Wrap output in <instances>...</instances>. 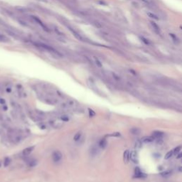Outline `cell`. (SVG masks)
<instances>
[{"instance_id":"cell-1","label":"cell","mask_w":182,"mask_h":182,"mask_svg":"<svg viewBox=\"0 0 182 182\" xmlns=\"http://www.w3.org/2000/svg\"><path fill=\"white\" fill-rule=\"evenodd\" d=\"M35 45H36V46H38V47L49 52V53L51 54L53 56H56L57 57H61V54L59 53V52H58L53 47H51V46H50L47 44H45V43H36Z\"/></svg>"},{"instance_id":"cell-2","label":"cell","mask_w":182,"mask_h":182,"mask_svg":"<svg viewBox=\"0 0 182 182\" xmlns=\"http://www.w3.org/2000/svg\"><path fill=\"white\" fill-rule=\"evenodd\" d=\"M67 27H68V29L70 30V31L73 34V35L77 40H78V41H83V42H86V41H87L86 39H85L81 34H79L76 30H75L73 28H72L71 27H70V26H67Z\"/></svg>"},{"instance_id":"cell-3","label":"cell","mask_w":182,"mask_h":182,"mask_svg":"<svg viewBox=\"0 0 182 182\" xmlns=\"http://www.w3.org/2000/svg\"><path fill=\"white\" fill-rule=\"evenodd\" d=\"M31 19H32V20L35 22V23H36L38 25H39L40 26V27L44 30V31H49L50 30L48 29V28L46 27V26L44 24V23L40 19H39L38 17H36V16H31Z\"/></svg>"},{"instance_id":"cell-4","label":"cell","mask_w":182,"mask_h":182,"mask_svg":"<svg viewBox=\"0 0 182 182\" xmlns=\"http://www.w3.org/2000/svg\"><path fill=\"white\" fill-rule=\"evenodd\" d=\"M149 23H150V26H151L152 30L154 31V32L156 34L159 35V36H162V31H161L160 27H159V26L157 23H156L154 21H150Z\"/></svg>"},{"instance_id":"cell-5","label":"cell","mask_w":182,"mask_h":182,"mask_svg":"<svg viewBox=\"0 0 182 182\" xmlns=\"http://www.w3.org/2000/svg\"><path fill=\"white\" fill-rule=\"evenodd\" d=\"M135 178H146L147 176L145 173L142 172L139 167H136V169H135Z\"/></svg>"},{"instance_id":"cell-6","label":"cell","mask_w":182,"mask_h":182,"mask_svg":"<svg viewBox=\"0 0 182 182\" xmlns=\"http://www.w3.org/2000/svg\"><path fill=\"white\" fill-rule=\"evenodd\" d=\"M52 159L54 162H58L62 159V154L59 151H55L52 154Z\"/></svg>"},{"instance_id":"cell-7","label":"cell","mask_w":182,"mask_h":182,"mask_svg":"<svg viewBox=\"0 0 182 182\" xmlns=\"http://www.w3.org/2000/svg\"><path fill=\"white\" fill-rule=\"evenodd\" d=\"M129 159L134 163H137L138 159H137V153L136 151H132L131 153H129Z\"/></svg>"},{"instance_id":"cell-8","label":"cell","mask_w":182,"mask_h":182,"mask_svg":"<svg viewBox=\"0 0 182 182\" xmlns=\"http://www.w3.org/2000/svg\"><path fill=\"white\" fill-rule=\"evenodd\" d=\"M169 36H170V39H171V41H172L174 44L178 45V44L180 43V39H178V37L176 34H173V33H170V34H169Z\"/></svg>"},{"instance_id":"cell-9","label":"cell","mask_w":182,"mask_h":182,"mask_svg":"<svg viewBox=\"0 0 182 182\" xmlns=\"http://www.w3.org/2000/svg\"><path fill=\"white\" fill-rule=\"evenodd\" d=\"M34 149V146H32V147H27V148H26V149H24L23 150L22 154L24 156V157H27V156H29V155L33 151Z\"/></svg>"},{"instance_id":"cell-10","label":"cell","mask_w":182,"mask_h":182,"mask_svg":"<svg viewBox=\"0 0 182 182\" xmlns=\"http://www.w3.org/2000/svg\"><path fill=\"white\" fill-rule=\"evenodd\" d=\"M146 14L148 16V17H149L150 19H152L154 20H157V21L159 20V17L157 14H156L155 13H154V12H149V11H147Z\"/></svg>"},{"instance_id":"cell-11","label":"cell","mask_w":182,"mask_h":182,"mask_svg":"<svg viewBox=\"0 0 182 182\" xmlns=\"http://www.w3.org/2000/svg\"><path fill=\"white\" fill-rule=\"evenodd\" d=\"M152 134H153L152 136H153L155 139H162V138L164 137V132H160V131H154V132H153Z\"/></svg>"},{"instance_id":"cell-12","label":"cell","mask_w":182,"mask_h":182,"mask_svg":"<svg viewBox=\"0 0 182 182\" xmlns=\"http://www.w3.org/2000/svg\"><path fill=\"white\" fill-rule=\"evenodd\" d=\"M155 139V138L153 137V136H149V137H143L141 141L142 143H150V142H154Z\"/></svg>"},{"instance_id":"cell-13","label":"cell","mask_w":182,"mask_h":182,"mask_svg":"<svg viewBox=\"0 0 182 182\" xmlns=\"http://www.w3.org/2000/svg\"><path fill=\"white\" fill-rule=\"evenodd\" d=\"M98 152H99V150L96 147H93L90 150V154L92 156V157H95L96 155L98 154Z\"/></svg>"},{"instance_id":"cell-14","label":"cell","mask_w":182,"mask_h":182,"mask_svg":"<svg viewBox=\"0 0 182 182\" xmlns=\"http://www.w3.org/2000/svg\"><path fill=\"white\" fill-rule=\"evenodd\" d=\"M123 160L125 163H128L129 160V151L126 150L123 154Z\"/></svg>"},{"instance_id":"cell-15","label":"cell","mask_w":182,"mask_h":182,"mask_svg":"<svg viewBox=\"0 0 182 182\" xmlns=\"http://www.w3.org/2000/svg\"><path fill=\"white\" fill-rule=\"evenodd\" d=\"M4 85V88L5 90V91L8 93H11L12 90V83H5V84H3Z\"/></svg>"},{"instance_id":"cell-16","label":"cell","mask_w":182,"mask_h":182,"mask_svg":"<svg viewBox=\"0 0 182 182\" xmlns=\"http://www.w3.org/2000/svg\"><path fill=\"white\" fill-rule=\"evenodd\" d=\"M130 132L134 135H138L141 133V129L138 127H133L130 129Z\"/></svg>"},{"instance_id":"cell-17","label":"cell","mask_w":182,"mask_h":182,"mask_svg":"<svg viewBox=\"0 0 182 182\" xmlns=\"http://www.w3.org/2000/svg\"><path fill=\"white\" fill-rule=\"evenodd\" d=\"M108 145V142L105 139H102L99 142V147L102 149H105Z\"/></svg>"},{"instance_id":"cell-18","label":"cell","mask_w":182,"mask_h":182,"mask_svg":"<svg viewBox=\"0 0 182 182\" xmlns=\"http://www.w3.org/2000/svg\"><path fill=\"white\" fill-rule=\"evenodd\" d=\"M27 163L28 164V165H29V167H34V166L36 165L37 161L35 160V159H29L27 160Z\"/></svg>"},{"instance_id":"cell-19","label":"cell","mask_w":182,"mask_h":182,"mask_svg":"<svg viewBox=\"0 0 182 182\" xmlns=\"http://www.w3.org/2000/svg\"><path fill=\"white\" fill-rule=\"evenodd\" d=\"M9 41V39L8 37H7L3 34L0 33V42L1 43H7Z\"/></svg>"},{"instance_id":"cell-20","label":"cell","mask_w":182,"mask_h":182,"mask_svg":"<svg viewBox=\"0 0 182 182\" xmlns=\"http://www.w3.org/2000/svg\"><path fill=\"white\" fill-rule=\"evenodd\" d=\"M141 1L149 7H154V0H141Z\"/></svg>"},{"instance_id":"cell-21","label":"cell","mask_w":182,"mask_h":182,"mask_svg":"<svg viewBox=\"0 0 182 182\" xmlns=\"http://www.w3.org/2000/svg\"><path fill=\"white\" fill-rule=\"evenodd\" d=\"M11 163V159L9 157H6L3 162V164H4V167H7Z\"/></svg>"},{"instance_id":"cell-22","label":"cell","mask_w":182,"mask_h":182,"mask_svg":"<svg viewBox=\"0 0 182 182\" xmlns=\"http://www.w3.org/2000/svg\"><path fill=\"white\" fill-rule=\"evenodd\" d=\"M171 173L172 171H170V170H168V171H165L162 173H161V176H162L163 177H169L171 175Z\"/></svg>"},{"instance_id":"cell-23","label":"cell","mask_w":182,"mask_h":182,"mask_svg":"<svg viewBox=\"0 0 182 182\" xmlns=\"http://www.w3.org/2000/svg\"><path fill=\"white\" fill-rule=\"evenodd\" d=\"M173 154H174L173 150H171V151H168V152L167 153V154L165 155L164 159H170V158L172 157V156H173Z\"/></svg>"},{"instance_id":"cell-24","label":"cell","mask_w":182,"mask_h":182,"mask_svg":"<svg viewBox=\"0 0 182 182\" xmlns=\"http://www.w3.org/2000/svg\"><path fill=\"white\" fill-rule=\"evenodd\" d=\"M142 142L141 140H137L135 142V149H139L142 147Z\"/></svg>"},{"instance_id":"cell-25","label":"cell","mask_w":182,"mask_h":182,"mask_svg":"<svg viewBox=\"0 0 182 182\" xmlns=\"http://www.w3.org/2000/svg\"><path fill=\"white\" fill-rule=\"evenodd\" d=\"M94 60H95V63H96L97 66H98L99 68H102V63L100 61V60H99L97 57L94 56Z\"/></svg>"},{"instance_id":"cell-26","label":"cell","mask_w":182,"mask_h":182,"mask_svg":"<svg viewBox=\"0 0 182 182\" xmlns=\"http://www.w3.org/2000/svg\"><path fill=\"white\" fill-rule=\"evenodd\" d=\"M141 40H142V41L144 43V44H146V45H150L151 44V42L147 39H146L145 37H144V36H141Z\"/></svg>"},{"instance_id":"cell-27","label":"cell","mask_w":182,"mask_h":182,"mask_svg":"<svg viewBox=\"0 0 182 182\" xmlns=\"http://www.w3.org/2000/svg\"><path fill=\"white\" fill-rule=\"evenodd\" d=\"M81 137V132H78L77 133L75 134V135L74 136V138H73V139H74V140L77 141L78 139H80Z\"/></svg>"},{"instance_id":"cell-28","label":"cell","mask_w":182,"mask_h":182,"mask_svg":"<svg viewBox=\"0 0 182 182\" xmlns=\"http://www.w3.org/2000/svg\"><path fill=\"white\" fill-rule=\"evenodd\" d=\"M181 146H178V147H176L174 150H173V152H174V154H177L178 153H179L180 152V151H181Z\"/></svg>"},{"instance_id":"cell-29","label":"cell","mask_w":182,"mask_h":182,"mask_svg":"<svg viewBox=\"0 0 182 182\" xmlns=\"http://www.w3.org/2000/svg\"><path fill=\"white\" fill-rule=\"evenodd\" d=\"M120 132H115V133H112L111 135H108L107 137H120Z\"/></svg>"},{"instance_id":"cell-30","label":"cell","mask_w":182,"mask_h":182,"mask_svg":"<svg viewBox=\"0 0 182 182\" xmlns=\"http://www.w3.org/2000/svg\"><path fill=\"white\" fill-rule=\"evenodd\" d=\"M112 77H113V78L115 79V80H116V81H120V77L116 74V73H112Z\"/></svg>"},{"instance_id":"cell-31","label":"cell","mask_w":182,"mask_h":182,"mask_svg":"<svg viewBox=\"0 0 182 182\" xmlns=\"http://www.w3.org/2000/svg\"><path fill=\"white\" fill-rule=\"evenodd\" d=\"M88 112H89V115L90 116V117H94L95 115V111H93L92 109H90V108H88Z\"/></svg>"},{"instance_id":"cell-32","label":"cell","mask_w":182,"mask_h":182,"mask_svg":"<svg viewBox=\"0 0 182 182\" xmlns=\"http://www.w3.org/2000/svg\"><path fill=\"white\" fill-rule=\"evenodd\" d=\"M54 31H55V32L58 34V35H60V36H63V33H62L61 31H59L58 29V28H56V27H54Z\"/></svg>"},{"instance_id":"cell-33","label":"cell","mask_w":182,"mask_h":182,"mask_svg":"<svg viewBox=\"0 0 182 182\" xmlns=\"http://www.w3.org/2000/svg\"><path fill=\"white\" fill-rule=\"evenodd\" d=\"M61 120H63V122H68V121L69 120V118H68V117H67V116H62V117H61Z\"/></svg>"},{"instance_id":"cell-34","label":"cell","mask_w":182,"mask_h":182,"mask_svg":"<svg viewBox=\"0 0 182 182\" xmlns=\"http://www.w3.org/2000/svg\"><path fill=\"white\" fill-rule=\"evenodd\" d=\"M4 104H6V101L4 98H0V105H4Z\"/></svg>"},{"instance_id":"cell-35","label":"cell","mask_w":182,"mask_h":182,"mask_svg":"<svg viewBox=\"0 0 182 182\" xmlns=\"http://www.w3.org/2000/svg\"><path fill=\"white\" fill-rule=\"evenodd\" d=\"M2 110H4V111H6V110H7V106L6 104H4V105H2Z\"/></svg>"},{"instance_id":"cell-36","label":"cell","mask_w":182,"mask_h":182,"mask_svg":"<svg viewBox=\"0 0 182 182\" xmlns=\"http://www.w3.org/2000/svg\"><path fill=\"white\" fill-rule=\"evenodd\" d=\"M178 154L176 156V159H181V157H182V154L181 153V152H179V153H178Z\"/></svg>"},{"instance_id":"cell-37","label":"cell","mask_w":182,"mask_h":182,"mask_svg":"<svg viewBox=\"0 0 182 182\" xmlns=\"http://www.w3.org/2000/svg\"><path fill=\"white\" fill-rule=\"evenodd\" d=\"M0 165H1V162H0Z\"/></svg>"}]
</instances>
